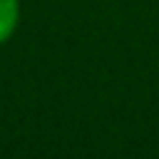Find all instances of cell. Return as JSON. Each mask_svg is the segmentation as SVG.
<instances>
[{"label":"cell","instance_id":"obj_1","mask_svg":"<svg viewBox=\"0 0 159 159\" xmlns=\"http://www.w3.org/2000/svg\"><path fill=\"white\" fill-rule=\"evenodd\" d=\"M20 17V5L17 0H0V45L15 32Z\"/></svg>","mask_w":159,"mask_h":159}]
</instances>
